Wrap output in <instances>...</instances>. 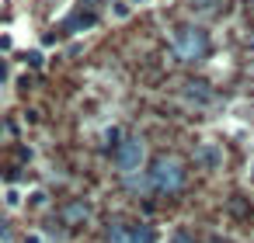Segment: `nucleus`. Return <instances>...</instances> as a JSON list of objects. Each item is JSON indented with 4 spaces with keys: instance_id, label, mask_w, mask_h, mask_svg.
Returning a JSON list of instances; mask_svg holds the SVG:
<instances>
[{
    "instance_id": "f257e3e1",
    "label": "nucleus",
    "mask_w": 254,
    "mask_h": 243,
    "mask_svg": "<svg viewBox=\"0 0 254 243\" xmlns=\"http://www.w3.org/2000/svg\"><path fill=\"white\" fill-rule=\"evenodd\" d=\"M171 49L181 63H205L209 52H212V39L202 25L195 21H185V25H174L171 28Z\"/></svg>"
},
{
    "instance_id": "f03ea898",
    "label": "nucleus",
    "mask_w": 254,
    "mask_h": 243,
    "mask_svg": "<svg viewBox=\"0 0 254 243\" xmlns=\"http://www.w3.org/2000/svg\"><path fill=\"white\" fill-rule=\"evenodd\" d=\"M185 181H188V170H185V163H181L178 156H171V153L157 156V160L150 163V170H146V188H150L153 194H174V191L185 188Z\"/></svg>"
},
{
    "instance_id": "7ed1b4c3",
    "label": "nucleus",
    "mask_w": 254,
    "mask_h": 243,
    "mask_svg": "<svg viewBox=\"0 0 254 243\" xmlns=\"http://www.w3.org/2000/svg\"><path fill=\"white\" fill-rule=\"evenodd\" d=\"M143 163H146V143L139 136H126L115 146V170H119V177L143 174Z\"/></svg>"
},
{
    "instance_id": "20e7f679",
    "label": "nucleus",
    "mask_w": 254,
    "mask_h": 243,
    "mask_svg": "<svg viewBox=\"0 0 254 243\" xmlns=\"http://www.w3.org/2000/svg\"><path fill=\"white\" fill-rule=\"evenodd\" d=\"M105 243H153L150 222H112L105 229Z\"/></svg>"
},
{
    "instance_id": "39448f33",
    "label": "nucleus",
    "mask_w": 254,
    "mask_h": 243,
    "mask_svg": "<svg viewBox=\"0 0 254 243\" xmlns=\"http://www.w3.org/2000/svg\"><path fill=\"white\" fill-rule=\"evenodd\" d=\"M181 97H185V104H191V108H209V104L216 101V91H212L205 80H185V84H181Z\"/></svg>"
},
{
    "instance_id": "423d86ee",
    "label": "nucleus",
    "mask_w": 254,
    "mask_h": 243,
    "mask_svg": "<svg viewBox=\"0 0 254 243\" xmlns=\"http://www.w3.org/2000/svg\"><path fill=\"white\" fill-rule=\"evenodd\" d=\"M195 163L202 170H219L223 167V146L219 143H198L195 146Z\"/></svg>"
},
{
    "instance_id": "0eeeda50",
    "label": "nucleus",
    "mask_w": 254,
    "mask_h": 243,
    "mask_svg": "<svg viewBox=\"0 0 254 243\" xmlns=\"http://www.w3.org/2000/svg\"><path fill=\"white\" fill-rule=\"evenodd\" d=\"M191 11L202 21H216V18H226L230 14V0H191Z\"/></svg>"
},
{
    "instance_id": "6e6552de",
    "label": "nucleus",
    "mask_w": 254,
    "mask_h": 243,
    "mask_svg": "<svg viewBox=\"0 0 254 243\" xmlns=\"http://www.w3.org/2000/svg\"><path fill=\"white\" fill-rule=\"evenodd\" d=\"M63 222L66 226H87L91 222V205L84 201V198H77V201H70V205H63Z\"/></svg>"
},
{
    "instance_id": "1a4fd4ad",
    "label": "nucleus",
    "mask_w": 254,
    "mask_h": 243,
    "mask_svg": "<svg viewBox=\"0 0 254 243\" xmlns=\"http://www.w3.org/2000/svg\"><path fill=\"white\" fill-rule=\"evenodd\" d=\"M4 80H7V63L0 59V84H4Z\"/></svg>"
},
{
    "instance_id": "9d476101",
    "label": "nucleus",
    "mask_w": 254,
    "mask_h": 243,
    "mask_svg": "<svg viewBox=\"0 0 254 243\" xmlns=\"http://www.w3.org/2000/svg\"><path fill=\"white\" fill-rule=\"evenodd\" d=\"M251 184H254V163H251Z\"/></svg>"
},
{
    "instance_id": "9b49d317",
    "label": "nucleus",
    "mask_w": 254,
    "mask_h": 243,
    "mask_svg": "<svg viewBox=\"0 0 254 243\" xmlns=\"http://www.w3.org/2000/svg\"><path fill=\"white\" fill-rule=\"evenodd\" d=\"M251 46H254V35H251Z\"/></svg>"
},
{
    "instance_id": "f8f14e48",
    "label": "nucleus",
    "mask_w": 254,
    "mask_h": 243,
    "mask_svg": "<svg viewBox=\"0 0 254 243\" xmlns=\"http://www.w3.org/2000/svg\"><path fill=\"white\" fill-rule=\"evenodd\" d=\"M0 243H4V236H0Z\"/></svg>"
}]
</instances>
